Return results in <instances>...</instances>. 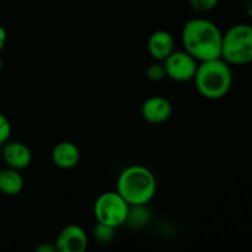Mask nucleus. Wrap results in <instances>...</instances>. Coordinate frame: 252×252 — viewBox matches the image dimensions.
Here are the masks:
<instances>
[{
  "instance_id": "obj_1",
  "label": "nucleus",
  "mask_w": 252,
  "mask_h": 252,
  "mask_svg": "<svg viewBox=\"0 0 252 252\" xmlns=\"http://www.w3.org/2000/svg\"><path fill=\"white\" fill-rule=\"evenodd\" d=\"M181 41L184 51L198 62L220 58L223 32L209 20H189L182 29Z\"/></svg>"
},
{
  "instance_id": "obj_2",
  "label": "nucleus",
  "mask_w": 252,
  "mask_h": 252,
  "mask_svg": "<svg viewBox=\"0 0 252 252\" xmlns=\"http://www.w3.org/2000/svg\"><path fill=\"white\" fill-rule=\"evenodd\" d=\"M193 81L198 94L204 98L220 100L233 86L231 65L223 58L199 62Z\"/></svg>"
},
{
  "instance_id": "obj_3",
  "label": "nucleus",
  "mask_w": 252,
  "mask_h": 252,
  "mask_svg": "<svg viewBox=\"0 0 252 252\" xmlns=\"http://www.w3.org/2000/svg\"><path fill=\"white\" fill-rule=\"evenodd\" d=\"M116 191L129 206L148 204L157 193V179L148 167L130 165L118 176Z\"/></svg>"
},
{
  "instance_id": "obj_4",
  "label": "nucleus",
  "mask_w": 252,
  "mask_h": 252,
  "mask_svg": "<svg viewBox=\"0 0 252 252\" xmlns=\"http://www.w3.org/2000/svg\"><path fill=\"white\" fill-rule=\"evenodd\" d=\"M220 58L230 65H246L252 63L251 25H234L223 33Z\"/></svg>"
},
{
  "instance_id": "obj_5",
  "label": "nucleus",
  "mask_w": 252,
  "mask_h": 252,
  "mask_svg": "<svg viewBox=\"0 0 252 252\" xmlns=\"http://www.w3.org/2000/svg\"><path fill=\"white\" fill-rule=\"evenodd\" d=\"M129 204L117 191H107L97 197L94 204V216L98 223L117 229L127 221Z\"/></svg>"
},
{
  "instance_id": "obj_6",
  "label": "nucleus",
  "mask_w": 252,
  "mask_h": 252,
  "mask_svg": "<svg viewBox=\"0 0 252 252\" xmlns=\"http://www.w3.org/2000/svg\"><path fill=\"white\" fill-rule=\"evenodd\" d=\"M165 73L167 78L177 83H187L193 80L196 74L198 61L194 59L186 51H176L175 49L164 62Z\"/></svg>"
},
{
  "instance_id": "obj_7",
  "label": "nucleus",
  "mask_w": 252,
  "mask_h": 252,
  "mask_svg": "<svg viewBox=\"0 0 252 252\" xmlns=\"http://www.w3.org/2000/svg\"><path fill=\"white\" fill-rule=\"evenodd\" d=\"M88 235L80 225L69 224L59 231L56 239L57 251L83 252L88 248Z\"/></svg>"
},
{
  "instance_id": "obj_8",
  "label": "nucleus",
  "mask_w": 252,
  "mask_h": 252,
  "mask_svg": "<svg viewBox=\"0 0 252 252\" xmlns=\"http://www.w3.org/2000/svg\"><path fill=\"white\" fill-rule=\"evenodd\" d=\"M142 117L152 125H161L172 115V105L162 96H150L140 107Z\"/></svg>"
},
{
  "instance_id": "obj_9",
  "label": "nucleus",
  "mask_w": 252,
  "mask_h": 252,
  "mask_svg": "<svg viewBox=\"0 0 252 252\" xmlns=\"http://www.w3.org/2000/svg\"><path fill=\"white\" fill-rule=\"evenodd\" d=\"M1 147V157L7 167L24 170L31 165L32 153L26 144L21 142L7 140Z\"/></svg>"
},
{
  "instance_id": "obj_10",
  "label": "nucleus",
  "mask_w": 252,
  "mask_h": 252,
  "mask_svg": "<svg viewBox=\"0 0 252 252\" xmlns=\"http://www.w3.org/2000/svg\"><path fill=\"white\" fill-rule=\"evenodd\" d=\"M175 51V39L170 32L158 30L148 39V52L154 61L164 62Z\"/></svg>"
},
{
  "instance_id": "obj_11",
  "label": "nucleus",
  "mask_w": 252,
  "mask_h": 252,
  "mask_svg": "<svg viewBox=\"0 0 252 252\" xmlns=\"http://www.w3.org/2000/svg\"><path fill=\"white\" fill-rule=\"evenodd\" d=\"M52 161L57 167L69 170L75 167L80 161V150L71 142H61L52 150Z\"/></svg>"
},
{
  "instance_id": "obj_12",
  "label": "nucleus",
  "mask_w": 252,
  "mask_h": 252,
  "mask_svg": "<svg viewBox=\"0 0 252 252\" xmlns=\"http://www.w3.org/2000/svg\"><path fill=\"white\" fill-rule=\"evenodd\" d=\"M24 177L20 170L6 167L0 170V192L5 196H17L24 189Z\"/></svg>"
},
{
  "instance_id": "obj_13",
  "label": "nucleus",
  "mask_w": 252,
  "mask_h": 252,
  "mask_svg": "<svg viewBox=\"0 0 252 252\" xmlns=\"http://www.w3.org/2000/svg\"><path fill=\"white\" fill-rule=\"evenodd\" d=\"M150 213L149 209L147 208V204H140V206H129V212H128L127 221L126 223L130 224L134 228H140L144 226L149 221Z\"/></svg>"
},
{
  "instance_id": "obj_14",
  "label": "nucleus",
  "mask_w": 252,
  "mask_h": 252,
  "mask_svg": "<svg viewBox=\"0 0 252 252\" xmlns=\"http://www.w3.org/2000/svg\"><path fill=\"white\" fill-rule=\"evenodd\" d=\"M116 228L107 225V224L98 223L94 228V238L98 244H108L115 238Z\"/></svg>"
},
{
  "instance_id": "obj_15",
  "label": "nucleus",
  "mask_w": 252,
  "mask_h": 252,
  "mask_svg": "<svg viewBox=\"0 0 252 252\" xmlns=\"http://www.w3.org/2000/svg\"><path fill=\"white\" fill-rule=\"evenodd\" d=\"M145 75L149 79L150 81H154V83H158V81H161L162 79L166 78V73H165V68L162 62L155 61V63H152L145 70Z\"/></svg>"
},
{
  "instance_id": "obj_16",
  "label": "nucleus",
  "mask_w": 252,
  "mask_h": 252,
  "mask_svg": "<svg viewBox=\"0 0 252 252\" xmlns=\"http://www.w3.org/2000/svg\"><path fill=\"white\" fill-rule=\"evenodd\" d=\"M193 10L198 12H208L218 5L219 0H189Z\"/></svg>"
},
{
  "instance_id": "obj_17",
  "label": "nucleus",
  "mask_w": 252,
  "mask_h": 252,
  "mask_svg": "<svg viewBox=\"0 0 252 252\" xmlns=\"http://www.w3.org/2000/svg\"><path fill=\"white\" fill-rule=\"evenodd\" d=\"M10 135H11L10 121L7 120L6 116L0 112V147L5 144L7 140H10Z\"/></svg>"
},
{
  "instance_id": "obj_18",
  "label": "nucleus",
  "mask_w": 252,
  "mask_h": 252,
  "mask_svg": "<svg viewBox=\"0 0 252 252\" xmlns=\"http://www.w3.org/2000/svg\"><path fill=\"white\" fill-rule=\"evenodd\" d=\"M34 251L36 252H56L57 248H56V245H51L49 243H42V244H39L38 246H36Z\"/></svg>"
},
{
  "instance_id": "obj_19",
  "label": "nucleus",
  "mask_w": 252,
  "mask_h": 252,
  "mask_svg": "<svg viewBox=\"0 0 252 252\" xmlns=\"http://www.w3.org/2000/svg\"><path fill=\"white\" fill-rule=\"evenodd\" d=\"M6 39H7L6 30H5L2 26H0V51L4 48L5 43H6Z\"/></svg>"
},
{
  "instance_id": "obj_20",
  "label": "nucleus",
  "mask_w": 252,
  "mask_h": 252,
  "mask_svg": "<svg viewBox=\"0 0 252 252\" xmlns=\"http://www.w3.org/2000/svg\"><path fill=\"white\" fill-rule=\"evenodd\" d=\"M245 11L246 14L252 19V0H246L245 2Z\"/></svg>"
},
{
  "instance_id": "obj_21",
  "label": "nucleus",
  "mask_w": 252,
  "mask_h": 252,
  "mask_svg": "<svg viewBox=\"0 0 252 252\" xmlns=\"http://www.w3.org/2000/svg\"><path fill=\"white\" fill-rule=\"evenodd\" d=\"M2 69V59H1V57H0V70H1Z\"/></svg>"
}]
</instances>
